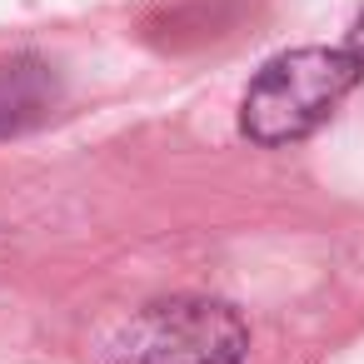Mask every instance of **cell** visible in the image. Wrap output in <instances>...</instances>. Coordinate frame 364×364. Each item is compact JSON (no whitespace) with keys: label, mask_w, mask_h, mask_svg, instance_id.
<instances>
[{"label":"cell","mask_w":364,"mask_h":364,"mask_svg":"<svg viewBox=\"0 0 364 364\" xmlns=\"http://www.w3.org/2000/svg\"><path fill=\"white\" fill-rule=\"evenodd\" d=\"M359 65L344 50L329 46H304L274 55L245 90L240 105V130L259 145H289L314 135L359 85Z\"/></svg>","instance_id":"6da1fadb"},{"label":"cell","mask_w":364,"mask_h":364,"mask_svg":"<svg viewBox=\"0 0 364 364\" xmlns=\"http://www.w3.org/2000/svg\"><path fill=\"white\" fill-rule=\"evenodd\" d=\"M245 319L225 299H155L135 309L105 344V364H240Z\"/></svg>","instance_id":"7a4b0ae2"},{"label":"cell","mask_w":364,"mask_h":364,"mask_svg":"<svg viewBox=\"0 0 364 364\" xmlns=\"http://www.w3.org/2000/svg\"><path fill=\"white\" fill-rule=\"evenodd\" d=\"M60 105V75L41 55H6L0 60V140L26 135Z\"/></svg>","instance_id":"3957f363"},{"label":"cell","mask_w":364,"mask_h":364,"mask_svg":"<svg viewBox=\"0 0 364 364\" xmlns=\"http://www.w3.org/2000/svg\"><path fill=\"white\" fill-rule=\"evenodd\" d=\"M344 55L364 70V11H359V16H354V26H349V46H344Z\"/></svg>","instance_id":"277c9868"}]
</instances>
